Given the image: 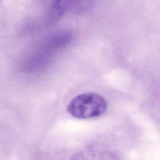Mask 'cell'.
Instances as JSON below:
<instances>
[{
	"label": "cell",
	"instance_id": "6da1fadb",
	"mask_svg": "<svg viewBox=\"0 0 160 160\" xmlns=\"http://www.w3.org/2000/svg\"><path fill=\"white\" fill-rule=\"evenodd\" d=\"M107 109V102L100 94L88 92L74 98L68 106V111L78 119H90L101 116Z\"/></svg>",
	"mask_w": 160,
	"mask_h": 160
},
{
	"label": "cell",
	"instance_id": "7a4b0ae2",
	"mask_svg": "<svg viewBox=\"0 0 160 160\" xmlns=\"http://www.w3.org/2000/svg\"><path fill=\"white\" fill-rule=\"evenodd\" d=\"M94 0H52L48 14V22L54 24L71 11H82Z\"/></svg>",
	"mask_w": 160,
	"mask_h": 160
},
{
	"label": "cell",
	"instance_id": "3957f363",
	"mask_svg": "<svg viewBox=\"0 0 160 160\" xmlns=\"http://www.w3.org/2000/svg\"><path fill=\"white\" fill-rule=\"evenodd\" d=\"M71 160H116V158L109 151L97 147H89L76 153Z\"/></svg>",
	"mask_w": 160,
	"mask_h": 160
}]
</instances>
